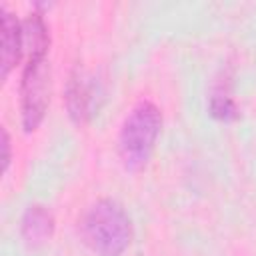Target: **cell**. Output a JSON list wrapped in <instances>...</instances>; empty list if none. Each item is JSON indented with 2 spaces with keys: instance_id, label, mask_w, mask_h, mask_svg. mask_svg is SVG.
Listing matches in <instances>:
<instances>
[{
  "instance_id": "1",
  "label": "cell",
  "mask_w": 256,
  "mask_h": 256,
  "mask_svg": "<svg viewBox=\"0 0 256 256\" xmlns=\"http://www.w3.org/2000/svg\"><path fill=\"white\" fill-rule=\"evenodd\" d=\"M82 242L96 256H122L132 240V222L122 204L110 198L94 202L78 224Z\"/></svg>"
},
{
  "instance_id": "2",
  "label": "cell",
  "mask_w": 256,
  "mask_h": 256,
  "mask_svg": "<svg viewBox=\"0 0 256 256\" xmlns=\"http://www.w3.org/2000/svg\"><path fill=\"white\" fill-rule=\"evenodd\" d=\"M162 114L152 102H138L122 122L118 134V150L126 168H142L158 140Z\"/></svg>"
},
{
  "instance_id": "3",
  "label": "cell",
  "mask_w": 256,
  "mask_h": 256,
  "mask_svg": "<svg viewBox=\"0 0 256 256\" xmlns=\"http://www.w3.org/2000/svg\"><path fill=\"white\" fill-rule=\"evenodd\" d=\"M50 90H52V72L48 58L28 60L20 82V112H22V126L26 132L36 130L44 120L50 104Z\"/></svg>"
},
{
  "instance_id": "4",
  "label": "cell",
  "mask_w": 256,
  "mask_h": 256,
  "mask_svg": "<svg viewBox=\"0 0 256 256\" xmlns=\"http://www.w3.org/2000/svg\"><path fill=\"white\" fill-rule=\"evenodd\" d=\"M22 52V22L2 6V78L10 74Z\"/></svg>"
},
{
  "instance_id": "5",
  "label": "cell",
  "mask_w": 256,
  "mask_h": 256,
  "mask_svg": "<svg viewBox=\"0 0 256 256\" xmlns=\"http://www.w3.org/2000/svg\"><path fill=\"white\" fill-rule=\"evenodd\" d=\"M92 86L82 70H74L70 74L68 86H66V106L68 114L76 122H84L90 116L92 108Z\"/></svg>"
},
{
  "instance_id": "6",
  "label": "cell",
  "mask_w": 256,
  "mask_h": 256,
  "mask_svg": "<svg viewBox=\"0 0 256 256\" xmlns=\"http://www.w3.org/2000/svg\"><path fill=\"white\" fill-rule=\"evenodd\" d=\"M20 230H22V238L30 246H40L46 240H50V236L54 232V218H52L50 210H46L44 206L32 204L26 208V212L22 216Z\"/></svg>"
},
{
  "instance_id": "7",
  "label": "cell",
  "mask_w": 256,
  "mask_h": 256,
  "mask_svg": "<svg viewBox=\"0 0 256 256\" xmlns=\"http://www.w3.org/2000/svg\"><path fill=\"white\" fill-rule=\"evenodd\" d=\"M22 46L28 60L46 58L50 46V34L40 12L28 14L26 20L22 22Z\"/></svg>"
},
{
  "instance_id": "8",
  "label": "cell",
  "mask_w": 256,
  "mask_h": 256,
  "mask_svg": "<svg viewBox=\"0 0 256 256\" xmlns=\"http://www.w3.org/2000/svg\"><path fill=\"white\" fill-rule=\"evenodd\" d=\"M210 110L220 120H230L236 116V104L226 92H214L210 98Z\"/></svg>"
},
{
  "instance_id": "9",
  "label": "cell",
  "mask_w": 256,
  "mask_h": 256,
  "mask_svg": "<svg viewBox=\"0 0 256 256\" xmlns=\"http://www.w3.org/2000/svg\"><path fill=\"white\" fill-rule=\"evenodd\" d=\"M2 150H4V156H2V170L6 172L8 170V164H10V138H8V132L2 130Z\"/></svg>"
}]
</instances>
